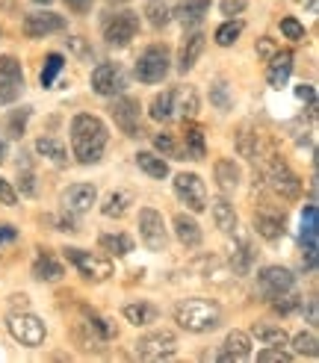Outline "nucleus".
Returning <instances> with one entry per match:
<instances>
[{
	"mask_svg": "<svg viewBox=\"0 0 319 363\" xmlns=\"http://www.w3.org/2000/svg\"><path fill=\"white\" fill-rule=\"evenodd\" d=\"M106 142H110V133H106V124L98 116L80 113L71 121V151H74L80 166H95L101 162Z\"/></svg>",
	"mask_w": 319,
	"mask_h": 363,
	"instance_id": "obj_1",
	"label": "nucleus"
},
{
	"mask_svg": "<svg viewBox=\"0 0 319 363\" xmlns=\"http://www.w3.org/2000/svg\"><path fill=\"white\" fill-rule=\"evenodd\" d=\"M174 322L192 334H204L222 322V311L207 298H186L174 307Z\"/></svg>",
	"mask_w": 319,
	"mask_h": 363,
	"instance_id": "obj_2",
	"label": "nucleus"
},
{
	"mask_svg": "<svg viewBox=\"0 0 319 363\" xmlns=\"http://www.w3.org/2000/svg\"><path fill=\"white\" fill-rule=\"evenodd\" d=\"M266 184H269V189L278 198H284V201H296V198L301 195L298 174L281 157H269V160H266Z\"/></svg>",
	"mask_w": 319,
	"mask_h": 363,
	"instance_id": "obj_3",
	"label": "nucleus"
},
{
	"mask_svg": "<svg viewBox=\"0 0 319 363\" xmlns=\"http://www.w3.org/2000/svg\"><path fill=\"white\" fill-rule=\"evenodd\" d=\"M172 57H169V48L166 45H151L142 50V57L136 60V77L139 83H163L166 74H169V65Z\"/></svg>",
	"mask_w": 319,
	"mask_h": 363,
	"instance_id": "obj_4",
	"label": "nucleus"
},
{
	"mask_svg": "<svg viewBox=\"0 0 319 363\" xmlns=\"http://www.w3.org/2000/svg\"><path fill=\"white\" fill-rule=\"evenodd\" d=\"M139 33V15L124 9V12H116L103 21V39L110 42L113 48H128Z\"/></svg>",
	"mask_w": 319,
	"mask_h": 363,
	"instance_id": "obj_5",
	"label": "nucleus"
},
{
	"mask_svg": "<svg viewBox=\"0 0 319 363\" xmlns=\"http://www.w3.org/2000/svg\"><path fill=\"white\" fill-rule=\"evenodd\" d=\"M6 325H9V334L27 349H39L45 342V337H47L45 322L39 316H33V313H12Z\"/></svg>",
	"mask_w": 319,
	"mask_h": 363,
	"instance_id": "obj_6",
	"label": "nucleus"
},
{
	"mask_svg": "<svg viewBox=\"0 0 319 363\" xmlns=\"http://www.w3.org/2000/svg\"><path fill=\"white\" fill-rule=\"evenodd\" d=\"M139 240L148 251H166V245H169L166 222L154 207H142L139 210Z\"/></svg>",
	"mask_w": 319,
	"mask_h": 363,
	"instance_id": "obj_7",
	"label": "nucleus"
},
{
	"mask_svg": "<svg viewBox=\"0 0 319 363\" xmlns=\"http://www.w3.org/2000/svg\"><path fill=\"white\" fill-rule=\"evenodd\" d=\"M65 260L74 266L86 281H106L113 275V263L103 260V257H95L92 251H83V248H62Z\"/></svg>",
	"mask_w": 319,
	"mask_h": 363,
	"instance_id": "obj_8",
	"label": "nucleus"
},
{
	"mask_svg": "<svg viewBox=\"0 0 319 363\" xmlns=\"http://www.w3.org/2000/svg\"><path fill=\"white\" fill-rule=\"evenodd\" d=\"M110 116L124 136H130V139L145 136V127H142V118H139V101L116 95V101L110 104Z\"/></svg>",
	"mask_w": 319,
	"mask_h": 363,
	"instance_id": "obj_9",
	"label": "nucleus"
},
{
	"mask_svg": "<svg viewBox=\"0 0 319 363\" xmlns=\"http://www.w3.org/2000/svg\"><path fill=\"white\" fill-rule=\"evenodd\" d=\"M174 195L192 210V213H201L207 210V189H204V180L195 174V172H181L174 177Z\"/></svg>",
	"mask_w": 319,
	"mask_h": 363,
	"instance_id": "obj_10",
	"label": "nucleus"
},
{
	"mask_svg": "<svg viewBox=\"0 0 319 363\" xmlns=\"http://www.w3.org/2000/svg\"><path fill=\"white\" fill-rule=\"evenodd\" d=\"M136 354L142 360H169L177 354V337L172 331H154L136 342Z\"/></svg>",
	"mask_w": 319,
	"mask_h": 363,
	"instance_id": "obj_11",
	"label": "nucleus"
},
{
	"mask_svg": "<svg viewBox=\"0 0 319 363\" xmlns=\"http://www.w3.org/2000/svg\"><path fill=\"white\" fill-rule=\"evenodd\" d=\"M257 289L263 298L272 301L284 293H290V289H296V278L290 275V269H284V266H266L257 275Z\"/></svg>",
	"mask_w": 319,
	"mask_h": 363,
	"instance_id": "obj_12",
	"label": "nucleus"
},
{
	"mask_svg": "<svg viewBox=\"0 0 319 363\" xmlns=\"http://www.w3.org/2000/svg\"><path fill=\"white\" fill-rule=\"evenodd\" d=\"M124 71L116 65V62H101L95 71H92V92L101 95V98H116L124 92Z\"/></svg>",
	"mask_w": 319,
	"mask_h": 363,
	"instance_id": "obj_13",
	"label": "nucleus"
},
{
	"mask_svg": "<svg viewBox=\"0 0 319 363\" xmlns=\"http://www.w3.org/2000/svg\"><path fill=\"white\" fill-rule=\"evenodd\" d=\"M24 89V71L15 57H0V106L12 104Z\"/></svg>",
	"mask_w": 319,
	"mask_h": 363,
	"instance_id": "obj_14",
	"label": "nucleus"
},
{
	"mask_svg": "<svg viewBox=\"0 0 319 363\" xmlns=\"http://www.w3.org/2000/svg\"><path fill=\"white\" fill-rule=\"evenodd\" d=\"M98 201V189L92 184H74V186H68L62 189L60 195V204L68 216H83L92 210V204Z\"/></svg>",
	"mask_w": 319,
	"mask_h": 363,
	"instance_id": "obj_15",
	"label": "nucleus"
},
{
	"mask_svg": "<svg viewBox=\"0 0 319 363\" xmlns=\"http://www.w3.org/2000/svg\"><path fill=\"white\" fill-rule=\"evenodd\" d=\"M65 18L57 12H30L24 18V35L27 39H45L50 33H62Z\"/></svg>",
	"mask_w": 319,
	"mask_h": 363,
	"instance_id": "obj_16",
	"label": "nucleus"
},
{
	"mask_svg": "<svg viewBox=\"0 0 319 363\" xmlns=\"http://www.w3.org/2000/svg\"><path fill=\"white\" fill-rule=\"evenodd\" d=\"M252 357V337H248L245 331H230L225 337V346L219 352V360L222 363H242Z\"/></svg>",
	"mask_w": 319,
	"mask_h": 363,
	"instance_id": "obj_17",
	"label": "nucleus"
},
{
	"mask_svg": "<svg viewBox=\"0 0 319 363\" xmlns=\"http://www.w3.org/2000/svg\"><path fill=\"white\" fill-rule=\"evenodd\" d=\"M254 230L260 233L263 240H281L284 237V213L281 210H272V207H260L254 213Z\"/></svg>",
	"mask_w": 319,
	"mask_h": 363,
	"instance_id": "obj_18",
	"label": "nucleus"
},
{
	"mask_svg": "<svg viewBox=\"0 0 319 363\" xmlns=\"http://www.w3.org/2000/svg\"><path fill=\"white\" fill-rule=\"evenodd\" d=\"M269 71H266V80H269L272 89H281V86H287L290 74H293V53L290 50H275L272 57H269Z\"/></svg>",
	"mask_w": 319,
	"mask_h": 363,
	"instance_id": "obj_19",
	"label": "nucleus"
},
{
	"mask_svg": "<svg viewBox=\"0 0 319 363\" xmlns=\"http://www.w3.org/2000/svg\"><path fill=\"white\" fill-rule=\"evenodd\" d=\"M204 42H207L204 33H198V30L186 35L184 45H181V57H177V71H184L186 74V71L195 68V62H198V57L204 53Z\"/></svg>",
	"mask_w": 319,
	"mask_h": 363,
	"instance_id": "obj_20",
	"label": "nucleus"
},
{
	"mask_svg": "<svg viewBox=\"0 0 319 363\" xmlns=\"http://www.w3.org/2000/svg\"><path fill=\"white\" fill-rule=\"evenodd\" d=\"M174 237L181 240L186 248H198L201 240H204V233H201V225L195 222L192 216L177 213V216H174Z\"/></svg>",
	"mask_w": 319,
	"mask_h": 363,
	"instance_id": "obj_21",
	"label": "nucleus"
},
{
	"mask_svg": "<svg viewBox=\"0 0 319 363\" xmlns=\"http://www.w3.org/2000/svg\"><path fill=\"white\" fill-rule=\"evenodd\" d=\"M210 210H213V222H216V228H219L222 233H237V225H240V222H237V213H234V204H230L225 195L213 198Z\"/></svg>",
	"mask_w": 319,
	"mask_h": 363,
	"instance_id": "obj_22",
	"label": "nucleus"
},
{
	"mask_svg": "<svg viewBox=\"0 0 319 363\" xmlns=\"http://www.w3.org/2000/svg\"><path fill=\"white\" fill-rule=\"evenodd\" d=\"M121 316L128 319L136 328H145V325H154L160 319V311L154 304H145V301H133V304H124L121 307Z\"/></svg>",
	"mask_w": 319,
	"mask_h": 363,
	"instance_id": "obj_23",
	"label": "nucleus"
},
{
	"mask_svg": "<svg viewBox=\"0 0 319 363\" xmlns=\"http://www.w3.org/2000/svg\"><path fill=\"white\" fill-rule=\"evenodd\" d=\"M172 106L181 118H192L198 113V92L192 86H181V89H172Z\"/></svg>",
	"mask_w": 319,
	"mask_h": 363,
	"instance_id": "obj_24",
	"label": "nucleus"
},
{
	"mask_svg": "<svg viewBox=\"0 0 319 363\" xmlns=\"http://www.w3.org/2000/svg\"><path fill=\"white\" fill-rule=\"evenodd\" d=\"M130 204H133V195L128 189H116V192H110L103 198L101 213L106 216V219H121V216L130 210Z\"/></svg>",
	"mask_w": 319,
	"mask_h": 363,
	"instance_id": "obj_25",
	"label": "nucleus"
},
{
	"mask_svg": "<svg viewBox=\"0 0 319 363\" xmlns=\"http://www.w3.org/2000/svg\"><path fill=\"white\" fill-rule=\"evenodd\" d=\"M207 12H210V0H181V4L174 6V15L181 18L184 27L198 24Z\"/></svg>",
	"mask_w": 319,
	"mask_h": 363,
	"instance_id": "obj_26",
	"label": "nucleus"
},
{
	"mask_svg": "<svg viewBox=\"0 0 319 363\" xmlns=\"http://www.w3.org/2000/svg\"><path fill=\"white\" fill-rule=\"evenodd\" d=\"M213 174H216V184L222 192H230V189H237L240 186V166L234 160H216V169H213Z\"/></svg>",
	"mask_w": 319,
	"mask_h": 363,
	"instance_id": "obj_27",
	"label": "nucleus"
},
{
	"mask_svg": "<svg viewBox=\"0 0 319 363\" xmlns=\"http://www.w3.org/2000/svg\"><path fill=\"white\" fill-rule=\"evenodd\" d=\"M301 242L308 248L310 263L316 260V204H308L301 213Z\"/></svg>",
	"mask_w": 319,
	"mask_h": 363,
	"instance_id": "obj_28",
	"label": "nucleus"
},
{
	"mask_svg": "<svg viewBox=\"0 0 319 363\" xmlns=\"http://www.w3.org/2000/svg\"><path fill=\"white\" fill-rule=\"evenodd\" d=\"M65 275L62 272V266L50 257V254H39L35 257V263H33V278L35 281H47V284H57L60 278Z\"/></svg>",
	"mask_w": 319,
	"mask_h": 363,
	"instance_id": "obj_29",
	"label": "nucleus"
},
{
	"mask_svg": "<svg viewBox=\"0 0 319 363\" xmlns=\"http://www.w3.org/2000/svg\"><path fill=\"white\" fill-rule=\"evenodd\" d=\"M252 337H257L263 346H275V349H287L290 346V337L284 328H278V325H254L252 328Z\"/></svg>",
	"mask_w": 319,
	"mask_h": 363,
	"instance_id": "obj_30",
	"label": "nucleus"
},
{
	"mask_svg": "<svg viewBox=\"0 0 319 363\" xmlns=\"http://www.w3.org/2000/svg\"><path fill=\"white\" fill-rule=\"evenodd\" d=\"M184 145H186V157L189 160H204L207 157V142H204V130L198 124H189L184 130Z\"/></svg>",
	"mask_w": 319,
	"mask_h": 363,
	"instance_id": "obj_31",
	"label": "nucleus"
},
{
	"mask_svg": "<svg viewBox=\"0 0 319 363\" xmlns=\"http://www.w3.org/2000/svg\"><path fill=\"white\" fill-rule=\"evenodd\" d=\"M98 242L106 254H113V257H128V254L133 251V240L128 237V233H103Z\"/></svg>",
	"mask_w": 319,
	"mask_h": 363,
	"instance_id": "obj_32",
	"label": "nucleus"
},
{
	"mask_svg": "<svg viewBox=\"0 0 319 363\" xmlns=\"http://www.w3.org/2000/svg\"><path fill=\"white\" fill-rule=\"evenodd\" d=\"M136 166L145 172L148 177H157V180H163L169 174V162L163 157H157V154H148V151H139L136 154Z\"/></svg>",
	"mask_w": 319,
	"mask_h": 363,
	"instance_id": "obj_33",
	"label": "nucleus"
},
{
	"mask_svg": "<svg viewBox=\"0 0 319 363\" xmlns=\"http://www.w3.org/2000/svg\"><path fill=\"white\" fill-rule=\"evenodd\" d=\"M145 15H148V21L160 30V27H166L172 21L174 6H172V0H148V4H145Z\"/></svg>",
	"mask_w": 319,
	"mask_h": 363,
	"instance_id": "obj_34",
	"label": "nucleus"
},
{
	"mask_svg": "<svg viewBox=\"0 0 319 363\" xmlns=\"http://www.w3.org/2000/svg\"><path fill=\"white\" fill-rule=\"evenodd\" d=\"M35 151H39L42 157H47L50 162H57V166H65V162H68V151H65V145L60 139L42 136L39 142H35Z\"/></svg>",
	"mask_w": 319,
	"mask_h": 363,
	"instance_id": "obj_35",
	"label": "nucleus"
},
{
	"mask_svg": "<svg viewBox=\"0 0 319 363\" xmlns=\"http://www.w3.org/2000/svg\"><path fill=\"white\" fill-rule=\"evenodd\" d=\"M30 116H33L30 106H21V110H12V113L6 116L4 133H6L9 139H21V136H24V130H27V121H30Z\"/></svg>",
	"mask_w": 319,
	"mask_h": 363,
	"instance_id": "obj_36",
	"label": "nucleus"
},
{
	"mask_svg": "<svg viewBox=\"0 0 319 363\" xmlns=\"http://www.w3.org/2000/svg\"><path fill=\"white\" fill-rule=\"evenodd\" d=\"M290 342H293V354H298V357H310L313 360L319 354V340H316L313 331H301Z\"/></svg>",
	"mask_w": 319,
	"mask_h": 363,
	"instance_id": "obj_37",
	"label": "nucleus"
},
{
	"mask_svg": "<svg viewBox=\"0 0 319 363\" xmlns=\"http://www.w3.org/2000/svg\"><path fill=\"white\" fill-rule=\"evenodd\" d=\"M65 68V57L62 53H47V60H45V68H42V86L50 89L53 80L60 77V71Z\"/></svg>",
	"mask_w": 319,
	"mask_h": 363,
	"instance_id": "obj_38",
	"label": "nucleus"
},
{
	"mask_svg": "<svg viewBox=\"0 0 319 363\" xmlns=\"http://www.w3.org/2000/svg\"><path fill=\"white\" fill-rule=\"evenodd\" d=\"M174 116V106H172V92H160L151 101V118L154 121H169Z\"/></svg>",
	"mask_w": 319,
	"mask_h": 363,
	"instance_id": "obj_39",
	"label": "nucleus"
},
{
	"mask_svg": "<svg viewBox=\"0 0 319 363\" xmlns=\"http://www.w3.org/2000/svg\"><path fill=\"white\" fill-rule=\"evenodd\" d=\"M237 151H240V157H245V160H257V133H252L248 127H242V130L237 133Z\"/></svg>",
	"mask_w": 319,
	"mask_h": 363,
	"instance_id": "obj_40",
	"label": "nucleus"
},
{
	"mask_svg": "<svg viewBox=\"0 0 319 363\" xmlns=\"http://www.w3.org/2000/svg\"><path fill=\"white\" fill-rule=\"evenodd\" d=\"M210 104L216 106V110H222V113H228L230 106H234V98H230L225 80H216V83L210 86Z\"/></svg>",
	"mask_w": 319,
	"mask_h": 363,
	"instance_id": "obj_41",
	"label": "nucleus"
},
{
	"mask_svg": "<svg viewBox=\"0 0 319 363\" xmlns=\"http://www.w3.org/2000/svg\"><path fill=\"white\" fill-rule=\"evenodd\" d=\"M240 33H242V21H234V18H230V21H225L216 30V45L219 48H230V45L240 39Z\"/></svg>",
	"mask_w": 319,
	"mask_h": 363,
	"instance_id": "obj_42",
	"label": "nucleus"
},
{
	"mask_svg": "<svg viewBox=\"0 0 319 363\" xmlns=\"http://www.w3.org/2000/svg\"><path fill=\"white\" fill-rule=\"evenodd\" d=\"M252 260H254V251L248 248V242L242 240L240 251H234V272H237V275H248V269H252Z\"/></svg>",
	"mask_w": 319,
	"mask_h": 363,
	"instance_id": "obj_43",
	"label": "nucleus"
},
{
	"mask_svg": "<svg viewBox=\"0 0 319 363\" xmlns=\"http://www.w3.org/2000/svg\"><path fill=\"white\" fill-rule=\"evenodd\" d=\"M296 354L287 352V349H275V346H266L263 352H257V360L260 363H290Z\"/></svg>",
	"mask_w": 319,
	"mask_h": 363,
	"instance_id": "obj_44",
	"label": "nucleus"
},
{
	"mask_svg": "<svg viewBox=\"0 0 319 363\" xmlns=\"http://www.w3.org/2000/svg\"><path fill=\"white\" fill-rule=\"evenodd\" d=\"M281 33L287 35V39H293V42H301V39H305V24H298L293 15L281 18Z\"/></svg>",
	"mask_w": 319,
	"mask_h": 363,
	"instance_id": "obj_45",
	"label": "nucleus"
},
{
	"mask_svg": "<svg viewBox=\"0 0 319 363\" xmlns=\"http://www.w3.org/2000/svg\"><path fill=\"white\" fill-rule=\"evenodd\" d=\"M154 148H157L160 154H166V157L181 160V157H177V145H174V136H172V133H157V136H154Z\"/></svg>",
	"mask_w": 319,
	"mask_h": 363,
	"instance_id": "obj_46",
	"label": "nucleus"
},
{
	"mask_svg": "<svg viewBox=\"0 0 319 363\" xmlns=\"http://www.w3.org/2000/svg\"><path fill=\"white\" fill-rule=\"evenodd\" d=\"M298 301H301V298L290 289V293H284V296L272 298V307H275L278 313H290V311H296V307H298Z\"/></svg>",
	"mask_w": 319,
	"mask_h": 363,
	"instance_id": "obj_47",
	"label": "nucleus"
},
{
	"mask_svg": "<svg viewBox=\"0 0 319 363\" xmlns=\"http://www.w3.org/2000/svg\"><path fill=\"white\" fill-rule=\"evenodd\" d=\"M65 45H68V50L74 53V57H80V60H89V57H92V50L86 48V42L80 39V35H71V39H65Z\"/></svg>",
	"mask_w": 319,
	"mask_h": 363,
	"instance_id": "obj_48",
	"label": "nucleus"
},
{
	"mask_svg": "<svg viewBox=\"0 0 319 363\" xmlns=\"http://www.w3.org/2000/svg\"><path fill=\"white\" fill-rule=\"evenodd\" d=\"M0 204H6V207H15V204H18V195H15V189L9 186L6 177H0Z\"/></svg>",
	"mask_w": 319,
	"mask_h": 363,
	"instance_id": "obj_49",
	"label": "nucleus"
},
{
	"mask_svg": "<svg viewBox=\"0 0 319 363\" xmlns=\"http://www.w3.org/2000/svg\"><path fill=\"white\" fill-rule=\"evenodd\" d=\"M275 50H278V48H275V42L269 39V35H263V39H257V57H260V60H269Z\"/></svg>",
	"mask_w": 319,
	"mask_h": 363,
	"instance_id": "obj_50",
	"label": "nucleus"
},
{
	"mask_svg": "<svg viewBox=\"0 0 319 363\" xmlns=\"http://www.w3.org/2000/svg\"><path fill=\"white\" fill-rule=\"evenodd\" d=\"M21 192H24L27 198H33V195H35V174H33L30 169H24V172H21Z\"/></svg>",
	"mask_w": 319,
	"mask_h": 363,
	"instance_id": "obj_51",
	"label": "nucleus"
},
{
	"mask_svg": "<svg viewBox=\"0 0 319 363\" xmlns=\"http://www.w3.org/2000/svg\"><path fill=\"white\" fill-rule=\"evenodd\" d=\"M242 9H245V0H222V15H228V18L240 15Z\"/></svg>",
	"mask_w": 319,
	"mask_h": 363,
	"instance_id": "obj_52",
	"label": "nucleus"
},
{
	"mask_svg": "<svg viewBox=\"0 0 319 363\" xmlns=\"http://www.w3.org/2000/svg\"><path fill=\"white\" fill-rule=\"evenodd\" d=\"M68 9L71 12H77V15H86L89 9H92V0H65Z\"/></svg>",
	"mask_w": 319,
	"mask_h": 363,
	"instance_id": "obj_53",
	"label": "nucleus"
},
{
	"mask_svg": "<svg viewBox=\"0 0 319 363\" xmlns=\"http://www.w3.org/2000/svg\"><path fill=\"white\" fill-rule=\"evenodd\" d=\"M296 95H298L301 101H308V104H313V101H316V92H313V86H308V83H301V86L296 89Z\"/></svg>",
	"mask_w": 319,
	"mask_h": 363,
	"instance_id": "obj_54",
	"label": "nucleus"
},
{
	"mask_svg": "<svg viewBox=\"0 0 319 363\" xmlns=\"http://www.w3.org/2000/svg\"><path fill=\"white\" fill-rule=\"evenodd\" d=\"M18 237V230L12 228V225H0V245H4V242H12Z\"/></svg>",
	"mask_w": 319,
	"mask_h": 363,
	"instance_id": "obj_55",
	"label": "nucleus"
},
{
	"mask_svg": "<svg viewBox=\"0 0 319 363\" xmlns=\"http://www.w3.org/2000/svg\"><path fill=\"white\" fill-rule=\"evenodd\" d=\"M6 160V142H4V136H0V162Z\"/></svg>",
	"mask_w": 319,
	"mask_h": 363,
	"instance_id": "obj_56",
	"label": "nucleus"
},
{
	"mask_svg": "<svg viewBox=\"0 0 319 363\" xmlns=\"http://www.w3.org/2000/svg\"><path fill=\"white\" fill-rule=\"evenodd\" d=\"M296 4H305V6H313V4H316V0H296Z\"/></svg>",
	"mask_w": 319,
	"mask_h": 363,
	"instance_id": "obj_57",
	"label": "nucleus"
},
{
	"mask_svg": "<svg viewBox=\"0 0 319 363\" xmlns=\"http://www.w3.org/2000/svg\"><path fill=\"white\" fill-rule=\"evenodd\" d=\"M33 4H45L47 6V4H53V0H33Z\"/></svg>",
	"mask_w": 319,
	"mask_h": 363,
	"instance_id": "obj_58",
	"label": "nucleus"
},
{
	"mask_svg": "<svg viewBox=\"0 0 319 363\" xmlns=\"http://www.w3.org/2000/svg\"><path fill=\"white\" fill-rule=\"evenodd\" d=\"M110 4H128V0H110Z\"/></svg>",
	"mask_w": 319,
	"mask_h": 363,
	"instance_id": "obj_59",
	"label": "nucleus"
}]
</instances>
